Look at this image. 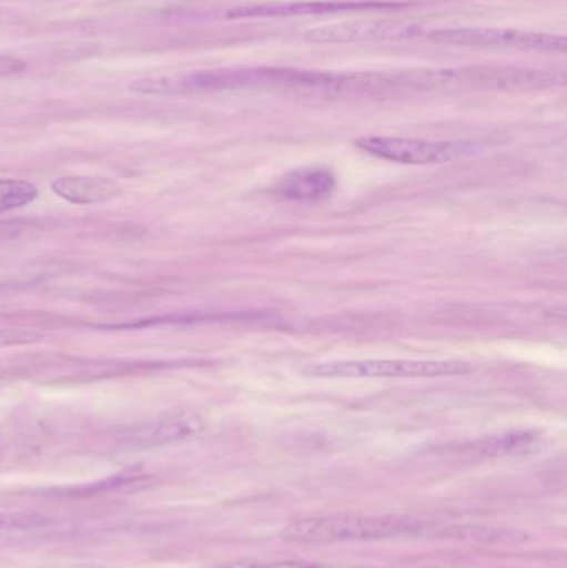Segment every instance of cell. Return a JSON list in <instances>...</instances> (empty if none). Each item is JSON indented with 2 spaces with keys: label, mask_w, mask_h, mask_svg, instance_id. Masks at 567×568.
Instances as JSON below:
<instances>
[{
  "label": "cell",
  "mask_w": 567,
  "mask_h": 568,
  "mask_svg": "<svg viewBox=\"0 0 567 568\" xmlns=\"http://www.w3.org/2000/svg\"><path fill=\"white\" fill-rule=\"evenodd\" d=\"M219 568H323L316 564L308 562H255V560H243V562H233L229 566Z\"/></svg>",
  "instance_id": "15"
},
{
  "label": "cell",
  "mask_w": 567,
  "mask_h": 568,
  "mask_svg": "<svg viewBox=\"0 0 567 568\" xmlns=\"http://www.w3.org/2000/svg\"><path fill=\"white\" fill-rule=\"evenodd\" d=\"M49 524V519L40 514L0 513V530L37 529Z\"/></svg>",
  "instance_id": "14"
},
{
  "label": "cell",
  "mask_w": 567,
  "mask_h": 568,
  "mask_svg": "<svg viewBox=\"0 0 567 568\" xmlns=\"http://www.w3.org/2000/svg\"><path fill=\"white\" fill-rule=\"evenodd\" d=\"M60 199L75 205H99L122 193L119 183L105 176H60L50 185Z\"/></svg>",
  "instance_id": "11"
},
{
  "label": "cell",
  "mask_w": 567,
  "mask_h": 568,
  "mask_svg": "<svg viewBox=\"0 0 567 568\" xmlns=\"http://www.w3.org/2000/svg\"><path fill=\"white\" fill-rule=\"evenodd\" d=\"M205 427V419L199 414L179 413L132 427L120 436V440L132 447L169 446L199 436Z\"/></svg>",
  "instance_id": "9"
},
{
  "label": "cell",
  "mask_w": 567,
  "mask_h": 568,
  "mask_svg": "<svg viewBox=\"0 0 567 568\" xmlns=\"http://www.w3.org/2000/svg\"><path fill=\"white\" fill-rule=\"evenodd\" d=\"M40 334L22 329H0V346H13V344L33 343Z\"/></svg>",
  "instance_id": "16"
},
{
  "label": "cell",
  "mask_w": 567,
  "mask_h": 568,
  "mask_svg": "<svg viewBox=\"0 0 567 568\" xmlns=\"http://www.w3.org/2000/svg\"><path fill=\"white\" fill-rule=\"evenodd\" d=\"M27 69V63L19 57L0 55V77L16 75Z\"/></svg>",
  "instance_id": "17"
},
{
  "label": "cell",
  "mask_w": 567,
  "mask_h": 568,
  "mask_svg": "<svg viewBox=\"0 0 567 568\" xmlns=\"http://www.w3.org/2000/svg\"><path fill=\"white\" fill-rule=\"evenodd\" d=\"M355 145L376 159L403 165H436L479 152V145L475 142H428L398 136H363L356 140Z\"/></svg>",
  "instance_id": "6"
},
{
  "label": "cell",
  "mask_w": 567,
  "mask_h": 568,
  "mask_svg": "<svg viewBox=\"0 0 567 568\" xmlns=\"http://www.w3.org/2000/svg\"><path fill=\"white\" fill-rule=\"evenodd\" d=\"M416 87L423 90H539L565 85L566 75L556 70L519 67H458V69L415 72Z\"/></svg>",
  "instance_id": "2"
},
{
  "label": "cell",
  "mask_w": 567,
  "mask_h": 568,
  "mask_svg": "<svg viewBox=\"0 0 567 568\" xmlns=\"http://www.w3.org/2000/svg\"><path fill=\"white\" fill-rule=\"evenodd\" d=\"M425 523L412 516L315 517L293 520L280 539L293 544L372 542L419 532Z\"/></svg>",
  "instance_id": "1"
},
{
  "label": "cell",
  "mask_w": 567,
  "mask_h": 568,
  "mask_svg": "<svg viewBox=\"0 0 567 568\" xmlns=\"http://www.w3.org/2000/svg\"><path fill=\"white\" fill-rule=\"evenodd\" d=\"M336 179L328 169L305 166L283 176L275 186V193L290 202L316 203L332 196Z\"/></svg>",
  "instance_id": "10"
},
{
  "label": "cell",
  "mask_w": 567,
  "mask_h": 568,
  "mask_svg": "<svg viewBox=\"0 0 567 568\" xmlns=\"http://www.w3.org/2000/svg\"><path fill=\"white\" fill-rule=\"evenodd\" d=\"M406 3L389 0H292V2L249 3L233 7L226 19H290V17L330 16L340 12H363V10L402 9Z\"/></svg>",
  "instance_id": "8"
},
{
  "label": "cell",
  "mask_w": 567,
  "mask_h": 568,
  "mask_svg": "<svg viewBox=\"0 0 567 568\" xmlns=\"http://www.w3.org/2000/svg\"><path fill=\"white\" fill-rule=\"evenodd\" d=\"M423 36V23L405 19L356 20L316 27L303 33V40L316 45L338 43L393 42Z\"/></svg>",
  "instance_id": "7"
},
{
  "label": "cell",
  "mask_w": 567,
  "mask_h": 568,
  "mask_svg": "<svg viewBox=\"0 0 567 568\" xmlns=\"http://www.w3.org/2000/svg\"><path fill=\"white\" fill-rule=\"evenodd\" d=\"M463 359H355L310 364L302 374L322 379H378V377H452L472 373Z\"/></svg>",
  "instance_id": "4"
},
{
  "label": "cell",
  "mask_w": 567,
  "mask_h": 568,
  "mask_svg": "<svg viewBox=\"0 0 567 568\" xmlns=\"http://www.w3.org/2000/svg\"><path fill=\"white\" fill-rule=\"evenodd\" d=\"M288 69H215L182 73V75L145 77L130 83V90L145 95H182L193 92H220V90L245 89V87L282 85Z\"/></svg>",
  "instance_id": "3"
},
{
  "label": "cell",
  "mask_w": 567,
  "mask_h": 568,
  "mask_svg": "<svg viewBox=\"0 0 567 568\" xmlns=\"http://www.w3.org/2000/svg\"><path fill=\"white\" fill-rule=\"evenodd\" d=\"M429 40L443 45L496 47L518 49L526 52L565 53L566 37L555 33L526 32L506 27H455L436 29L428 33Z\"/></svg>",
  "instance_id": "5"
},
{
  "label": "cell",
  "mask_w": 567,
  "mask_h": 568,
  "mask_svg": "<svg viewBox=\"0 0 567 568\" xmlns=\"http://www.w3.org/2000/svg\"><path fill=\"white\" fill-rule=\"evenodd\" d=\"M82 568H97V567H82Z\"/></svg>",
  "instance_id": "18"
},
{
  "label": "cell",
  "mask_w": 567,
  "mask_h": 568,
  "mask_svg": "<svg viewBox=\"0 0 567 568\" xmlns=\"http://www.w3.org/2000/svg\"><path fill=\"white\" fill-rule=\"evenodd\" d=\"M39 196V190L23 180L0 179V213L12 212L30 205Z\"/></svg>",
  "instance_id": "13"
},
{
  "label": "cell",
  "mask_w": 567,
  "mask_h": 568,
  "mask_svg": "<svg viewBox=\"0 0 567 568\" xmlns=\"http://www.w3.org/2000/svg\"><path fill=\"white\" fill-rule=\"evenodd\" d=\"M541 443V434L535 430H522V433L506 434L496 439L482 443L476 447V453L485 457L523 456L533 453Z\"/></svg>",
  "instance_id": "12"
}]
</instances>
